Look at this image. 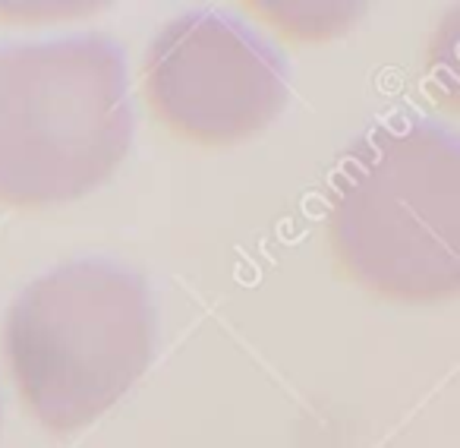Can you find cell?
<instances>
[{"label":"cell","instance_id":"obj_2","mask_svg":"<svg viewBox=\"0 0 460 448\" xmlns=\"http://www.w3.org/2000/svg\"><path fill=\"white\" fill-rule=\"evenodd\" d=\"M129 139L127 67L108 39L0 48V205L85 196L120 167Z\"/></svg>","mask_w":460,"mask_h":448},{"label":"cell","instance_id":"obj_1","mask_svg":"<svg viewBox=\"0 0 460 448\" xmlns=\"http://www.w3.org/2000/svg\"><path fill=\"white\" fill-rule=\"evenodd\" d=\"M325 234L341 275L397 303L460 288V148L429 123L388 121L341 152Z\"/></svg>","mask_w":460,"mask_h":448},{"label":"cell","instance_id":"obj_4","mask_svg":"<svg viewBox=\"0 0 460 448\" xmlns=\"http://www.w3.org/2000/svg\"><path fill=\"white\" fill-rule=\"evenodd\" d=\"M142 95L177 139L234 146L262 133L290 89L278 54L256 32L221 13H183L148 45Z\"/></svg>","mask_w":460,"mask_h":448},{"label":"cell","instance_id":"obj_5","mask_svg":"<svg viewBox=\"0 0 460 448\" xmlns=\"http://www.w3.org/2000/svg\"><path fill=\"white\" fill-rule=\"evenodd\" d=\"M256 16L269 20L284 35H294L296 41H322L332 35L344 32L353 20L359 16V7L353 4H262L256 7Z\"/></svg>","mask_w":460,"mask_h":448},{"label":"cell","instance_id":"obj_3","mask_svg":"<svg viewBox=\"0 0 460 448\" xmlns=\"http://www.w3.org/2000/svg\"><path fill=\"white\" fill-rule=\"evenodd\" d=\"M155 351V309L139 275L76 259L35 278L4 322V354L26 410L70 433L114 408Z\"/></svg>","mask_w":460,"mask_h":448}]
</instances>
